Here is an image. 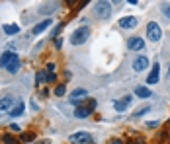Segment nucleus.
<instances>
[{
  "label": "nucleus",
  "mask_w": 170,
  "mask_h": 144,
  "mask_svg": "<svg viewBox=\"0 0 170 144\" xmlns=\"http://www.w3.org/2000/svg\"><path fill=\"white\" fill-rule=\"evenodd\" d=\"M88 37H90V28L88 25H82V28L74 29V33L71 35V43L72 45H82V43H86Z\"/></svg>",
  "instance_id": "obj_1"
},
{
  "label": "nucleus",
  "mask_w": 170,
  "mask_h": 144,
  "mask_svg": "<svg viewBox=\"0 0 170 144\" xmlns=\"http://www.w3.org/2000/svg\"><path fill=\"white\" fill-rule=\"evenodd\" d=\"M160 37H162V29H160V25H158L156 22L147 24V39H151L153 43H158V41H160Z\"/></svg>",
  "instance_id": "obj_2"
},
{
  "label": "nucleus",
  "mask_w": 170,
  "mask_h": 144,
  "mask_svg": "<svg viewBox=\"0 0 170 144\" xmlns=\"http://www.w3.org/2000/svg\"><path fill=\"white\" fill-rule=\"evenodd\" d=\"M71 142L72 144H94V138L86 131H78L74 135H71Z\"/></svg>",
  "instance_id": "obj_3"
},
{
  "label": "nucleus",
  "mask_w": 170,
  "mask_h": 144,
  "mask_svg": "<svg viewBox=\"0 0 170 144\" xmlns=\"http://www.w3.org/2000/svg\"><path fill=\"white\" fill-rule=\"evenodd\" d=\"M94 12H96V16H100V18L108 20L111 16V4L110 2H96L94 4Z\"/></svg>",
  "instance_id": "obj_4"
},
{
  "label": "nucleus",
  "mask_w": 170,
  "mask_h": 144,
  "mask_svg": "<svg viewBox=\"0 0 170 144\" xmlns=\"http://www.w3.org/2000/svg\"><path fill=\"white\" fill-rule=\"evenodd\" d=\"M12 107H14V98H12V95H6L4 99H0V117L10 113Z\"/></svg>",
  "instance_id": "obj_5"
},
{
  "label": "nucleus",
  "mask_w": 170,
  "mask_h": 144,
  "mask_svg": "<svg viewBox=\"0 0 170 144\" xmlns=\"http://www.w3.org/2000/svg\"><path fill=\"white\" fill-rule=\"evenodd\" d=\"M137 24H139V20H137L135 16H125V18L119 20V28L121 29H133V28H137Z\"/></svg>",
  "instance_id": "obj_6"
},
{
  "label": "nucleus",
  "mask_w": 170,
  "mask_h": 144,
  "mask_svg": "<svg viewBox=\"0 0 170 144\" xmlns=\"http://www.w3.org/2000/svg\"><path fill=\"white\" fill-rule=\"evenodd\" d=\"M86 95H88V92H86V90H84V88H78V90H74V92L71 94V103L72 105H76V107H80V103H82V98H86Z\"/></svg>",
  "instance_id": "obj_7"
},
{
  "label": "nucleus",
  "mask_w": 170,
  "mask_h": 144,
  "mask_svg": "<svg viewBox=\"0 0 170 144\" xmlns=\"http://www.w3.org/2000/svg\"><path fill=\"white\" fill-rule=\"evenodd\" d=\"M51 24H53V20H51V18H45L43 22H39L37 25H33L31 33H33V35H39V33H43V31H47V29L51 28Z\"/></svg>",
  "instance_id": "obj_8"
},
{
  "label": "nucleus",
  "mask_w": 170,
  "mask_h": 144,
  "mask_svg": "<svg viewBox=\"0 0 170 144\" xmlns=\"http://www.w3.org/2000/svg\"><path fill=\"white\" fill-rule=\"evenodd\" d=\"M127 47H129L131 51H143V49H145V41H143L141 37H129Z\"/></svg>",
  "instance_id": "obj_9"
},
{
  "label": "nucleus",
  "mask_w": 170,
  "mask_h": 144,
  "mask_svg": "<svg viewBox=\"0 0 170 144\" xmlns=\"http://www.w3.org/2000/svg\"><path fill=\"white\" fill-rule=\"evenodd\" d=\"M147 66H149V58L147 57H137L135 61H133V70L135 72H143V70H147Z\"/></svg>",
  "instance_id": "obj_10"
},
{
  "label": "nucleus",
  "mask_w": 170,
  "mask_h": 144,
  "mask_svg": "<svg viewBox=\"0 0 170 144\" xmlns=\"http://www.w3.org/2000/svg\"><path fill=\"white\" fill-rule=\"evenodd\" d=\"M131 105V95H125V98H121V99H118V101H114V107H115V111H127V107Z\"/></svg>",
  "instance_id": "obj_11"
},
{
  "label": "nucleus",
  "mask_w": 170,
  "mask_h": 144,
  "mask_svg": "<svg viewBox=\"0 0 170 144\" xmlns=\"http://www.w3.org/2000/svg\"><path fill=\"white\" fill-rule=\"evenodd\" d=\"M160 66H158V62H155V68H153V72L149 74V78H147V84L149 86H155V84H158V80H160Z\"/></svg>",
  "instance_id": "obj_12"
},
{
  "label": "nucleus",
  "mask_w": 170,
  "mask_h": 144,
  "mask_svg": "<svg viewBox=\"0 0 170 144\" xmlns=\"http://www.w3.org/2000/svg\"><path fill=\"white\" fill-rule=\"evenodd\" d=\"M14 55H16V53H12V51H6V53H2V57H0V66H2V68H6V66L10 65V62H12Z\"/></svg>",
  "instance_id": "obj_13"
},
{
  "label": "nucleus",
  "mask_w": 170,
  "mask_h": 144,
  "mask_svg": "<svg viewBox=\"0 0 170 144\" xmlns=\"http://www.w3.org/2000/svg\"><path fill=\"white\" fill-rule=\"evenodd\" d=\"M20 65H22V62H20V57H18V55H14L12 62H10V65L6 66V70H8L10 74H14V72H18V70H20Z\"/></svg>",
  "instance_id": "obj_14"
},
{
  "label": "nucleus",
  "mask_w": 170,
  "mask_h": 144,
  "mask_svg": "<svg viewBox=\"0 0 170 144\" xmlns=\"http://www.w3.org/2000/svg\"><path fill=\"white\" fill-rule=\"evenodd\" d=\"M24 109H25L24 101H16V105L12 107V111H10V117H20L24 113Z\"/></svg>",
  "instance_id": "obj_15"
},
{
  "label": "nucleus",
  "mask_w": 170,
  "mask_h": 144,
  "mask_svg": "<svg viewBox=\"0 0 170 144\" xmlns=\"http://www.w3.org/2000/svg\"><path fill=\"white\" fill-rule=\"evenodd\" d=\"M90 113H92V111H90L88 107H82V105L74 109V117H76V119H86V117H88Z\"/></svg>",
  "instance_id": "obj_16"
},
{
  "label": "nucleus",
  "mask_w": 170,
  "mask_h": 144,
  "mask_svg": "<svg viewBox=\"0 0 170 144\" xmlns=\"http://www.w3.org/2000/svg\"><path fill=\"white\" fill-rule=\"evenodd\" d=\"M135 95H137V98H151L153 92L149 88H145V86H137L135 88Z\"/></svg>",
  "instance_id": "obj_17"
},
{
  "label": "nucleus",
  "mask_w": 170,
  "mask_h": 144,
  "mask_svg": "<svg viewBox=\"0 0 170 144\" xmlns=\"http://www.w3.org/2000/svg\"><path fill=\"white\" fill-rule=\"evenodd\" d=\"M2 29H4V33H6V35H16V33H20V25H10V24H6Z\"/></svg>",
  "instance_id": "obj_18"
},
{
  "label": "nucleus",
  "mask_w": 170,
  "mask_h": 144,
  "mask_svg": "<svg viewBox=\"0 0 170 144\" xmlns=\"http://www.w3.org/2000/svg\"><path fill=\"white\" fill-rule=\"evenodd\" d=\"M53 10H57V4H43V6L39 8L41 14H51Z\"/></svg>",
  "instance_id": "obj_19"
},
{
  "label": "nucleus",
  "mask_w": 170,
  "mask_h": 144,
  "mask_svg": "<svg viewBox=\"0 0 170 144\" xmlns=\"http://www.w3.org/2000/svg\"><path fill=\"white\" fill-rule=\"evenodd\" d=\"M43 80H45V72L39 70V72H37V86H41V82H43Z\"/></svg>",
  "instance_id": "obj_20"
},
{
  "label": "nucleus",
  "mask_w": 170,
  "mask_h": 144,
  "mask_svg": "<svg viewBox=\"0 0 170 144\" xmlns=\"http://www.w3.org/2000/svg\"><path fill=\"white\" fill-rule=\"evenodd\" d=\"M162 14L166 18H170V4H162Z\"/></svg>",
  "instance_id": "obj_21"
},
{
  "label": "nucleus",
  "mask_w": 170,
  "mask_h": 144,
  "mask_svg": "<svg viewBox=\"0 0 170 144\" xmlns=\"http://www.w3.org/2000/svg\"><path fill=\"white\" fill-rule=\"evenodd\" d=\"M147 113H151V107H145V109L137 111V113H135V117H141V115H147Z\"/></svg>",
  "instance_id": "obj_22"
},
{
  "label": "nucleus",
  "mask_w": 170,
  "mask_h": 144,
  "mask_svg": "<svg viewBox=\"0 0 170 144\" xmlns=\"http://www.w3.org/2000/svg\"><path fill=\"white\" fill-rule=\"evenodd\" d=\"M65 92H67V88H65V86H57V88H55V94H57V95H63Z\"/></svg>",
  "instance_id": "obj_23"
},
{
  "label": "nucleus",
  "mask_w": 170,
  "mask_h": 144,
  "mask_svg": "<svg viewBox=\"0 0 170 144\" xmlns=\"http://www.w3.org/2000/svg\"><path fill=\"white\" fill-rule=\"evenodd\" d=\"M96 105H98V103H96V99H88V109H90V111L96 109Z\"/></svg>",
  "instance_id": "obj_24"
},
{
  "label": "nucleus",
  "mask_w": 170,
  "mask_h": 144,
  "mask_svg": "<svg viewBox=\"0 0 170 144\" xmlns=\"http://www.w3.org/2000/svg\"><path fill=\"white\" fill-rule=\"evenodd\" d=\"M45 80H47V82H55V74H53V72H49V74L45 76Z\"/></svg>",
  "instance_id": "obj_25"
},
{
  "label": "nucleus",
  "mask_w": 170,
  "mask_h": 144,
  "mask_svg": "<svg viewBox=\"0 0 170 144\" xmlns=\"http://www.w3.org/2000/svg\"><path fill=\"white\" fill-rule=\"evenodd\" d=\"M156 125H158V121H149V123H147L149 129H153V127H156Z\"/></svg>",
  "instance_id": "obj_26"
},
{
  "label": "nucleus",
  "mask_w": 170,
  "mask_h": 144,
  "mask_svg": "<svg viewBox=\"0 0 170 144\" xmlns=\"http://www.w3.org/2000/svg\"><path fill=\"white\" fill-rule=\"evenodd\" d=\"M61 29H63V24H61V25H57V28H55V29H53V35H57V33H59V31H61Z\"/></svg>",
  "instance_id": "obj_27"
},
{
  "label": "nucleus",
  "mask_w": 170,
  "mask_h": 144,
  "mask_svg": "<svg viewBox=\"0 0 170 144\" xmlns=\"http://www.w3.org/2000/svg\"><path fill=\"white\" fill-rule=\"evenodd\" d=\"M55 45H57V49H61V47H63V39H57Z\"/></svg>",
  "instance_id": "obj_28"
},
{
  "label": "nucleus",
  "mask_w": 170,
  "mask_h": 144,
  "mask_svg": "<svg viewBox=\"0 0 170 144\" xmlns=\"http://www.w3.org/2000/svg\"><path fill=\"white\" fill-rule=\"evenodd\" d=\"M168 78H170V65H168Z\"/></svg>",
  "instance_id": "obj_29"
},
{
  "label": "nucleus",
  "mask_w": 170,
  "mask_h": 144,
  "mask_svg": "<svg viewBox=\"0 0 170 144\" xmlns=\"http://www.w3.org/2000/svg\"><path fill=\"white\" fill-rule=\"evenodd\" d=\"M114 144H119V140H115V142H114Z\"/></svg>",
  "instance_id": "obj_30"
}]
</instances>
